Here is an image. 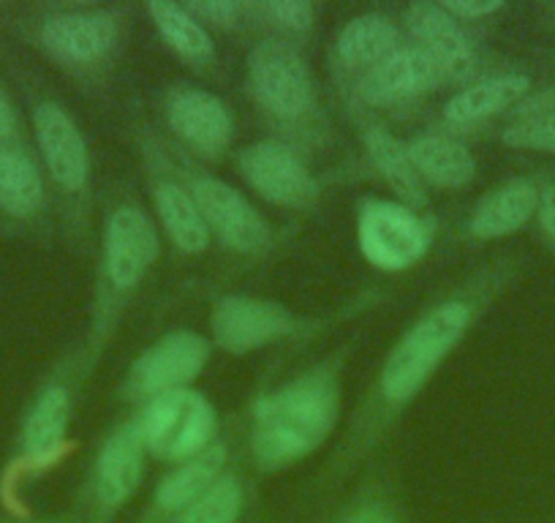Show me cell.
I'll use <instances>...</instances> for the list:
<instances>
[{"label":"cell","instance_id":"obj_15","mask_svg":"<svg viewBox=\"0 0 555 523\" xmlns=\"http://www.w3.org/2000/svg\"><path fill=\"white\" fill-rule=\"evenodd\" d=\"M47 50L66 63H93L112 50L117 25L109 14H61L41 30Z\"/></svg>","mask_w":555,"mask_h":523},{"label":"cell","instance_id":"obj_31","mask_svg":"<svg viewBox=\"0 0 555 523\" xmlns=\"http://www.w3.org/2000/svg\"><path fill=\"white\" fill-rule=\"evenodd\" d=\"M450 17H461V20H477V17H488V14L499 12L501 3L495 0H488V3H477V0H450V3H441Z\"/></svg>","mask_w":555,"mask_h":523},{"label":"cell","instance_id":"obj_8","mask_svg":"<svg viewBox=\"0 0 555 523\" xmlns=\"http://www.w3.org/2000/svg\"><path fill=\"white\" fill-rule=\"evenodd\" d=\"M210 346L196 333H169L158 344H153L133 366V384L147 396H162L172 390H185L205 368Z\"/></svg>","mask_w":555,"mask_h":523},{"label":"cell","instance_id":"obj_4","mask_svg":"<svg viewBox=\"0 0 555 523\" xmlns=\"http://www.w3.org/2000/svg\"><path fill=\"white\" fill-rule=\"evenodd\" d=\"M357 238L365 259L382 270L411 268L430 245L428 229L409 207L384 200H373L362 207Z\"/></svg>","mask_w":555,"mask_h":523},{"label":"cell","instance_id":"obj_32","mask_svg":"<svg viewBox=\"0 0 555 523\" xmlns=\"http://www.w3.org/2000/svg\"><path fill=\"white\" fill-rule=\"evenodd\" d=\"M539 221H542V227L547 229L550 238L555 240V186H550V189H544L542 194H539Z\"/></svg>","mask_w":555,"mask_h":523},{"label":"cell","instance_id":"obj_5","mask_svg":"<svg viewBox=\"0 0 555 523\" xmlns=\"http://www.w3.org/2000/svg\"><path fill=\"white\" fill-rule=\"evenodd\" d=\"M248 79L261 106L278 117H300L313 104V82L300 52L261 41L248 58Z\"/></svg>","mask_w":555,"mask_h":523},{"label":"cell","instance_id":"obj_18","mask_svg":"<svg viewBox=\"0 0 555 523\" xmlns=\"http://www.w3.org/2000/svg\"><path fill=\"white\" fill-rule=\"evenodd\" d=\"M405 151H409L416 175L434 186L457 189V186L468 183L477 173L472 153L450 137H420Z\"/></svg>","mask_w":555,"mask_h":523},{"label":"cell","instance_id":"obj_21","mask_svg":"<svg viewBox=\"0 0 555 523\" xmlns=\"http://www.w3.org/2000/svg\"><path fill=\"white\" fill-rule=\"evenodd\" d=\"M398 50V30L378 14L354 17L338 36L340 61L351 68H373Z\"/></svg>","mask_w":555,"mask_h":523},{"label":"cell","instance_id":"obj_3","mask_svg":"<svg viewBox=\"0 0 555 523\" xmlns=\"http://www.w3.org/2000/svg\"><path fill=\"white\" fill-rule=\"evenodd\" d=\"M137 431L153 456L167 461H191L210 447L216 412L199 393L172 390L147 404Z\"/></svg>","mask_w":555,"mask_h":523},{"label":"cell","instance_id":"obj_13","mask_svg":"<svg viewBox=\"0 0 555 523\" xmlns=\"http://www.w3.org/2000/svg\"><path fill=\"white\" fill-rule=\"evenodd\" d=\"M169 123L194 151L221 153L232 140V117L221 99L199 88H185L169 101Z\"/></svg>","mask_w":555,"mask_h":523},{"label":"cell","instance_id":"obj_24","mask_svg":"<svg viewBox=\"0 0 555 523\" xmlns=\"http://www.w3.org/2000/svg\"><path fill=\"white\" fill-rule=\"evenodd\" d=\"M158 216H162L164 227H167L169 238L180 245L183 251H202L210 238L205 218H202L199 207H196L194 196L183 191L180 186L164 183L156 191Z\"/></svg>","mask_w":555,"mask_h":523},{"label":"cell","instance_id":"obj_11","mask_svg":"<svg viewBox=\"0 0 555 523\" xmlns=\"http://www.w3.org/2000/svg\"><path fill=\"white\" fill-rule=\"evenodd\" d=\"M441 79H444V72L423 47H409V50L398 47L387 61L367 72L362 95L371 104H392V101L411 99V95L436 88Z\"/></svg>","mask_w":555,"mask_h":523},{"label":"cell","instance_id":"obj_6","mask_svg":"<svg viewBox=\"0 0 555 523\" xmlns=\"http://www.w3.org/2000/svg\"><path fill=\"white\" fill-rule=\"evenodd\" d=\"M240 169L245 180L278 205L300 207L317 196V180L308 173L306 164L278 142H259L245 148L240 156Z\"/></svg>","mask_w":555,"mask_h":523},{"label":"cell","instance_id":"obj_23","mask_svg":"<svg viewBox=\"0 0 555 523\" xmlns=\"http://www.w3.org/2000/svg\"><path fill=\"white\" fill-rule=\"evenodd\" d=\"M365 145L367 151H371L373 164H376L378 173L384 175V180L392 186L395 194L420 205L425 196L423 178L416 175L403 142L395 140V137L389 135V131H384V128H371L365 137Z\"/></svg>","mask_w":555,"mask_h":523},{"label":"cell","instance_id":"obj_26","mask_svg":"<svg viewBox=\"0 0 555 523\" xmlns=\"http://www.w3.org/2000/svg\"><path fill=\"white\" fill-rule=\"evenodd\" d=\"M151 14L156 20L164 39L191 61H207L212 58V41L207 30L196 23L194 14L178 3H151Z\"/></svg>","mask_w":555,"mask_h":523},{"label":"cell","instance_id":"obj_9","mask_svg":"<svg viewBox=\"0 0 555 523\" xmlns=\"http://www.w3.org/2000/svg\"><path fill=\"white\" fill-rule=\"evenodd\" d=\"M292 324L295 319L284 306L256 301V297H227L218 303L216 314H212L216 341L234 355H245V352L281 339L289 333Z\"/></svg>","mask_w":555,"mask_h":523},{"label":"cell","instance_id":"obj_20","mask_svg":"<svg viewBox=\"0 0 555 523\" xmlns=\"http://www.w3.org/2000/svg\"><path fill=\"white\" fill-rule=\"evenodd\" d=\"M531 82L522 74H504V77L485 79L474 88L461 90L455 99L447 104V120L452 123H474L482 117L495 115V112L506 110L515 101H520L528 93Z\"/></svg>","mask_w":555,"mask_h":523},{"label":"cell","instance_id":"obj_19","mask_svg":"<svg viewBox=\"0 0 555 523\" xmlns=\"http://www.w3.org/2000/svg\"><path fill=\"white\" fill-rule=\"evenodd\" d=\"M223 461H227V452H223L221 445L207 447L205 452H199V456H194L191 461H185L178 472L164 477V483L158 485V505H162L164 510L183 512L185 507L194 505L202 494H207V490L218 483Z\"/></svg>","mask_w":555,"mask_h":523},{"label":"cell","instance_id":"obj_2","mask_svg":"<svg viewBox=\"0 0 555 523\" xmlns=\"http://www.w3.org/2000/svg\"><path fill=\"white\" fill-rule=\"evenodd\" d=\"M468 319H472V311L457 301L444 303L425 319H420L411 333H405V339L395 346L384 366V396L395 404H403L416 396L430 373L439 368V362L450 355L452 346L463 339Z\"/></svg>","mask_w":555,"mask_h":523},{"label":"cell","instance_id":"obj_27","mask_svg":"<svg viewBox=\"0 0 555 523\" xmlns=\"http://www.w3.org/2000/svg\"><path fill=\"white\" fill-rule=\"evenodd\" d=\"M243 490L232 477H221L207 494L185 507L180 523H237Z\"/></svg>","mask_w":555,"mask_h":523},{"label":"cell","instance_id":"obj_30","mask_svg":"<svg viewBox=\"0 0 555 523\" xmlns=\"http://www.w3.org/2000/svg\"><path fill=\"white\" fill-rule=\"evenodd\" d=\"M189 9L191 14H199V17L212 20L218 25H232L234 20L240 17V3H229V0H207V3H191Z\"/></svg>","mask_w":555,"mask_h":523},{"label":"cell","instance_id":"obj_10","mask_svg":"<svg viewBox=\"0 0 555 523\" xmlns=\"http://www.w3.org/2000/svg\"><path fill=\"white\" fill-rule=\"evenodd\" d=\"M158 256V234L151 218L137 207H120L106 227V270L117 290L142 281Z\"/></svg>","mask_w":555,"mask_h":523},{"label":"cell","instance_id":"obj_14","mask_svg":"<svg viewBox=\"0 0 555 523\" xmlns=\"http://www.w3.org/2000/svg\"><path fill=\"white\" fill-rule=\"evenodd\" d=\"M411 34L423 44V50L439 63L444 77H466L474 66V50L468 36L463 34L455 17L436 3H414L405 12Z\"/></svg>","mask_w":555,"mask_h":523},{"label":"cell","instance_id":"obj_16","mask_svg":"<svg viewBox=\"0 0 555 523\" xmlns=\"http://www.w3.org/2000/svg\"><path fill=\"white\" fill-rule=\"evenodd\" d=\"M142 452H145V445H142L137 423L109 436L99 456V469H95L101 499L109 505H120L133 494V488L139 485V474H142Z\"/></svg>","mask_w":555,"mask_h":523},{"label":"cell","instance_id":"obj_34","mask_svg":"<svg viewBox=\"0 0 555 523\" xmlns=\"http://www.w3.org/2000/svg\"><path fill=\"white\" fill-rule=\"evenodd\" d=\"M349 523H395V521L387 515V512L378 510V507H365V510L357 512Z\"/></svg>","mask_w":555,"mask_h":523},{"label":"cell","instance_id":"obj_33","mask_svg":"<svg viewBox=\"0 0 555 523\" xmlns=\"http://www.w3.org/2000/svg\"><path fill=\"white\" fill-rule=\"evenodd\" d=\"M12 131H14V110L12 104H9L7 95H3V90H0V140H7Z\"/></svg>","mask_w":555,"mask_h":523},{"label":"cell","instance_id":"obj_7","mask_svg":"<svg viewBox=\"0 0 555 523\" xmlns=\"http://www.w3.org/2000/svg\"><path fill=\"white\" fill-rule=\"evenodd\" d=\"M194 202L205 218L207 229H212L234 251L250 254V251L264 248V243L270 240L264 218L232 186L212 178L199 180L194 186Z\"/></svg>","mask_w":555,"mask_h":523},{"label":"cell","instance_id":"obj_12","mask_svg":"<svg viewBox=\"0 0 555 523\" xmlns=\"http://www.w3.org/2000/svg\"><path fill=\"white\" fill-rule=\"evenodd\" d=\"M36 137L50 175L63 189H82L88 180V148L79 128L57 104H41L34 115Z\"/></svg>","mask_w":555,"mask_h":523},{"label":"cell","instance_id":"obj_17","mask_svg":"<svg viewBox=\"0 0 555 523\" xmlns=\"http://www.w3.org/2000/svg\"><path fill=\"white\" fill-rule=\"evenodd\" d=\"M539 205V194L528 180H512L501 189L490 191L477 205L472 216V232L477 238H504L517 232L528 218L533 216Z\"/></svg>","mask_w":555,"mask_h":523},{"label":"cell","instance_id":"obj_25","mask_svg":"<svg viewBox=\"0 0 555 523\" xmlns=\"http://www.w3.org/2000/svg\"><path fill=\"white\" fill-rule=\"evenodd\" d=\"M41 175L23 151H0V211L30 216L41 205Z\"/></svg>","mask_w":555,"mask_h":523},{"label":"cell","instance_id":"obj_1","mask_svg":"<svg viewBox=\"0 0 555 523\" xmlns=\"http://www.w3.org/2000/svg\"><path fill=\"white\" fill-rule=\"evenodd\" d=\"M338 418V387L324 373L295 379L261 398L254 418V452L264 467H286L317 450Z\"/></svg>","mask_w":555,"mask_h":523},{"label":"cell","instance_id":"obj_28","mask_svg":"<svg viewBox=\"0 0 555 523\" xmlns=\"http://www.w3.org/2000/svg\"><path fill=\"white\" fill-rule=\"evenodd\" d=\"M504 142L512 148H522V151L555 153V112L515 123L504 131Z\"/></svg>","mask_w":555,"mask_h":523},{"label":"cell","instance_id":"obj_29","mask_svg":"<svg viewBox=\"0 0 555 523\" xmlns=\"http://www.w3.org/2000/svg\"><path fill=\"white\" fill-rule=\"evenodd\" d=\"M264 12L289 30H308L313 25V7L306 0H272Z\"/></svg>","mask_w":555,"mask_h":523},{"label":"cell","instance_id":"obj_22","mask_svg":"<svg viewBox=\"0 0 555 523\" xmlns=\"http://www.w3.org/2000/svg\"><path fill=\"white\" fill-rule=\"evenodd\" d=\"M68 396L66 390L52 387L36 401L28 423H25V452L36 461H50L57 456L66 439Z\"/></svg>","mask_w":555,"mask_h":523}]
</instances>
